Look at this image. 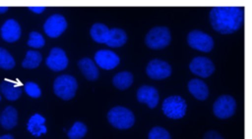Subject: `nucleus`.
Instances as JSON below:
<instances>
[{
  "mask_svg": "<svg viewBox=\"0 0 252 139\" xmlns=\"http://www.w3.org/2000/svg\"><path fill=\"white\" fill-rule=\"evenodd\" d=\"M45 44V40L42 35L37 31H31L29 34L28 46L32 48H42Z\"/></svg>",
  "mask_w": 252,
  "mask_h": 139,
  "instance_id": "a878e982",
  "label": "nucleus"
},
{
  "mask_svg": "<svg viewBox=\"0 0 252 139\" xmlns=\"http://www.w3.org/2000/svg\"><path fill=\"white\" fill-rule=\"evenodd\" d=\"M107 120L115 128L128 129L134 125L135 116L129 109L117 106L108 111Z\"/></svg>",
  "mask_w": 252,
  "mask_h": 139,
  "instance_id": "f03ea898",
  "label": "nucleus"
},
{
  "mask_svg": "<svg viewBox=\"0 0 252 139\" xmlns=\"http://www.w3.org/2000/svg\"><path fill=\"white\" fill-rule=\"evenodd\" d=\"M189 70L192 73L201 76L209 77L215 71L214 63L207 57H196L189 64Z\"/></svg>",
  "mask_w": 252,
  "mask_h": 139,
  "instance_id": "9d476101",
  "label": "nucleus"
},
{
  "mask_svg": "<svg viewBox=\"0 0 252 139\" xmlns=\"http://www.w3.org/2000/svg\"><path fill=\"white\" fill-rule=\"evenodd\" d=\"M188 45L201 52H210L214 48V39L209 34L199 29L191 30L187 35Z\"/></svg>",
  "mask_w": 252,
  "mask_h": 139,
  "instance_id": "0eeeda50",
  "label": "nucleus"
},
{
  "mask_svg": "<svg viewBox=\"0 0 252 139\" xmlns=\"http://www.w3.org/2000/svg\"><path fill=\"white\" fill-rule=\"evenodd\" d=\"M28 9L33 13L40 14L45 10V7L44 6H30V7H28Z\"/></svg>",
  "mask_w": 252,
  "mask_h": 139,
  "instance_id": "c756f323",
  "label": "nucleus"
},
{
  "mask_svg": "<svg viewBox=\"0 0 252 139\" xmlns=\"http://www.w3.org/2000/svg\"><path fill=\"white\" fill-rule=\"evenodd\" d=\"M236 111V101L230 95H221L217 98L213 105V112L218 118L226 119L231 117Z\"/></svg>",
  "mask_w": 252,
  "mask_h": 139,
  "instance_id": "423d86ee",
  "label": "nucleus"
},
{
  "mask_svg": "<svg viewBox=\"0 0 252 139\" xmlns=\"http://www.w3.org/2000/svg\"><path fill=\"white\" fill-rule=\"evenodd\" d=\"M171 41L170 31L166 26H155L151 28L145 37L146 45L154 50L164 49Z\"/></svg>",
  "mask_w": 252,
  "mask_h": 139,
  "instance_id": "20e7f679",
  "label": "nucleus"
},
{
  "mask_svg": "<svg viewBox=\"0 0 252 139\" xmlns=\"http://www.w3.org/2000/svg\"><path fill=\"white\" fill-rule=\"evenodd\" d=\"M137 100L139 103L147 104L150 109H154L158 104V91L154 86L142 85L137 90Z\"/></svg>",
  "mask_w": 252,
  "mask_h": 139,
  "instance_id": "ddd939ff",
  "label": "nucleus"
},
{
  "mask_svg": "<svg viewBox=\"0 0 252 139\" xmlns=\"http://www.w3.org/2000/svg\"><path fill=\"white\" fill-rule=\"evenodd\" d=\"M24 88H25L26 93L32 98H38L41 95V90H40L39 86L32 81L26 82L24 85Z\"/></svg>",
  "mask_w": 252,
  "mask_h": 139,
  "instance_id": "cd10ccee",
  "label": "nucleus"
},
{
  "mask_svg": "<svg viewBox=\"0 0 252 139\" xmlns=\"http://www.w3.org/2000/svg\"><path fill=\"white\" fill-rule=\"evenodd\" d=\"M88 132V127L82 121H76L67 132L69 139H81Z\"/></svg>",
  "mask_w": 252,
  "mask_h": 139,
  "instance_id": "b1692460",
  "label": "nucleus"
},
{
  "mask_svg": "<svg viewBox=\"0 0 252 139\" xmlns=\"http://www.w3.org/2000/svg\"><path fill=\"white\" fill-rule=\"evenodd\" d=\"M42 60V56L39 52L34 50H29L26 54L25 59L22 62V67L25 69H35L37 68Z\"/></svg>",
  "mask_w": 252,
  "mask_h": 139,
  "instance_id": "5701e85b",
  "label": "nucleus"
},
{
  "mask_svg": "<svg viewBox=\"0 0 252 139\" xmlns=\"http://www.w3.org/2000/svg\"><path fill=\"white\" fill-rule=\"evenodd\" d=\"M0 123H1L2 127L5 129L9 130V129L14 128L18 123L17 110L12 106L6 107L0 116Z\"/></svg>",
  "mask_w": 252,
  "mask_h": 139,
  "instance_id": "aec40b11",
  "label": "nucleus"
},
{
  "mask_svg": "<svg viewBox=\"0 0 252 139\" xmlns=\"http://www.w3.org/2000/svg\"><path fill=\"white\" fill-rule=\"evenodd\" d=\"M189 92L200 101H204L209 97V88L207 84L198 78H193L188 82Z\"/></svg>",
  "mask_w": 252,
  "mask_h": 139,
  "instance_id": "a211bd4d",
  "label": "nucleus"
},
{
  "mask_svg": "<svg viewBox=\"0 0 252 139\" xmlns=\"http://www.w3.org/2000/svg\"><path fill=\"white\" fill-rule=\"evenodd\" d=\"M170 65L162 60L154 59L150 61L146 68L147 75L155 80H160L168 77L171 74Z\"/></svg>",
  "mask_w": 252,
  "mask_h": 139,
  "instance_id": "6e6552de",
  "label": "nucleus"
},
{
  "mask_svg": "<svg viewBox=\"0 0 252 139\" xmlns=\"http://www.w3.org/2000/svg\"><path fill=\"white\" fill-rule=\"evenodd\" d=\"M213 28L221 34L236 32L244 23V9L240 6H216L210 11Z\"/></svg>",
  "mask_w": 252,
  "mask_h": 139,
  "instance_id": "f257e3e1",
  "label": "nucleus"
},
{
  "mask_svg": "<svg viewBox=\"0 0 252 139\" xmlns=\"http://www.w3.org/2000/svg\"><path fill=\"white\" fill-rule=\"evenodd\" d=\"M0 139H15L11 134H5L0 136Z\"/></svg>",
  "mask_w": 252,
  "mask_h": 139,
  "instance_id": "2f4dec72",
  "label": "nucleus"
},
{
  "mask_svg": "<svg viewBox=\"0 0 252 139\" xmlns=\"http://www.w3.org/2000/svg\"><path fill=\"white\" fill-rule=\"evenodd\" d=\"M67 27V22L62 15L54 14L51 15L44 23L43 29L44 32L51 38H56L60 36Z\"/></svg>",
  "mask_w": 252,
  "mask_h": 139,
  "instance_id": "1a4fd4ad",
  "label": "nucleus"
},
{
  "mask_svg": "<svg viewBox=\"0 0 252 139\" xmlns=\"http://www.w3.org/2000/svg\"><path fill=\"white\" fill-rule=\"evenodd\" d=\"M44 123L45 118L39 114H34L30 117L27 123V129L29 132H31L32 135L38 137L41 134L46 133L47 131V128L44 125Z\"/></svg>",
  "mask_w": 252,
  "mask_h": 139,
  "instance_id": "f3484780",
  "label": "nucleus"
},
{
  "mask_svg": "<svg viewBox=\"0 0 252 139\" xmlns=\"http://www.w3.org/2000/svg\"><path fill=\"white\" fill-rule=\"evenodd\" d=\"M94 62L95 64L106 70H112L116 68L120 63V58L117 54L110 50H98L94 54Z\"/></svg>",
  "mask_w": 252,
  "mask_h": 139,
  "instance_id": "f8f14e48",
  "label": "nucleus"
},
{
  "mask_svg": "<svg viewBox=\"0 0 252 139\" xmlns=\"http://www.w3.org/2000/svg\"><path fill=\"white\" fill-rule=\"evenodd\" d=\"M133 83V74L129 71L116 73L112 78V84L119 90L128 89Z\"/></svg>",
  "mask_w": 252,
  "mask_h": 139,
  "instance_id": "4be33fe9",
  "label": "nucleus"
},
{
  "mask_svg": "<svg viewBox=\"0 0 252 139\" xmlns=\"http://www.w3.org/2000/svg\"><path fill=\"white\" fill-rule=\"evenodd\" d=\"M9 9L8 6H0V14H4L5 12H7Z\"/></svg>",
  "mask_w": 252,
  "mask_h": 139,
  "instance_id": "7c9ffc66",
  "label": "nucleus"
},
{
  "mask_svg": "<svg viewBox=\"0 0 252 139\" xmlns=\"http://www.w3.org/2000/svg\"><path fill=\"white\" fill-rule=\"evenodd\" d=\"M1 36L6 42H15L21 37V26L19 23L13 19L7 20L1 26Z\"/></svg>",
  "mask_w": 252,
  "mask_h": 139,
  "instance_id": "4468645a",
  "label": "nucleus"
},
{
  "mask_svg": "<svg viewBox=\"0 0 252 139\" xmlns=\"http://www.w3.org/2000/svg\"><path fill=\"white\" fill-rule=\"evenodd\" d=\"M108 32L109 28L105 24L100 23H94L90 29L91 37L97 43H105L108 36Z\"/></svg>",
  "mask_w": 252,
  "mask_h": 139,
  "instance_id": "412c9836",
  "label": "nucleus"
},
{
  "mask_svg": "<svg viewBox=\"0 0 252 139\" xmlns=\"http://www.w3.org/2000/svg\"><path fill=\"white\" fill-rule=\"evenodd\" d=\"M161 109L165 116L172 119H179L185 116L187 104L181 96L174 95L164 99Z\"/></svg>",
  "mask_w": 252,
  "mask_h": 139,
  "instance_id": "39448f33",
  "label": "nucleus"
},
{
  "mask_svg": "<svg viewBox=\"0 0 252 139\" xmlns=\"http://www.w3.org/2000/svg\"><path fill=\"white\" fill-rule=\"evenodd\" d=\"M15 65L13 56L6 49L0 47V68L3 70H12Z\"/></svg>",
  "mask_w": 252,
  "mask_h": 139,
  "instance_id": "393cba45",
  "label": "nucleus"
},
{
  "mask_svg": "<svg viewBox=\"0 0 252 139\" xmlns=\"http://www.w3.org/2000/svg\"><path fill=\"white\" fill-rule=\"evenodd\" d=\"M203 139H224V138L218 131L210 130L204 134Z\"/></svg>",
  "mask_w": 252,
  "mask_h": 139,
  "instance_id": "c85d7f7f",
  "label": "nucleus"
},
{
  "mask_svg": "<svg viewBox=\"0 0 252 139\" xmlns=\"http://www.w3.org/2000/svg\"><path fill=\"white\" fill-rule=\"evenodd\" d=\"M127 42V34L125 30L118 28V27H113L109 29L107 39L105 41V44L109 47H121Z\"/></svg>",
  "mask_w": 252,
  "mask_h": 139,
  "instance_id": "6ab92c4d",
  "label": "nucleus"
},
{
  "mask_svg": "<svg viewBox=\"0 0 252 139\" xmlns=\"http://www.w3.org/2000/svg\"><path fill=\"white\" fill-rule=\"evenodd\" d=\"M149 139H171V136L169 132L160 126H155L153 127L149 134H148Z\"/></svg>",
  "mask_w": 252,
  "mask_h": 139,
  "instance_id": "bb28decb",
  "label": "nucleus"
},
{
  "mask_svg": "<svg viewBox=\"0 0 252 139\" xmlns=\"http://www.w3.org/2000/svg\"><path fill=\"white\" fill-rule=\"evenodd\" d=\"M78 67L83 75L90 81H94L98 78L99 72L94 62L90 58H83L78 62Z\"/></svg>",
  "mask_w": 252,
  "mask_h": 139,
  "instance_id": "dca6fc26",
  "label": "nucleus"
},
{
  "mask_svg": "<svg viewBox=\"0 0 252 139\" xmlns=\"http://www.w3.org/2000/svg\"><path fill=\"white\" fill-rule=\"evenodd\" d=\"M0 101H1V95H0Z\"/></svg>",
  "mask_w": 252,
  "mask_h": 139,
  "instance_id": "473e14b6",
  "label": "nucleus"
},
{
  "mask_svg": "<svg viewBox=\"0 0 252 139\" xmlns=\"http://www.w3.org/2000/svg\"><path fill=\"white\" fill-rule=\"evenodd\" d=\"M46 66L53 71H60L67 68L68 58L63 49L54 47L50 50L48 57L45 61Z\"/></svg>",
  "mask_w": 252,
  "mask_h": 139,
  "instance_id": "9b49d317",
  "label": "nucleus"
},
{
  "mask_svg": "<svg viewBox=\"0 0 252 139\" xmlns=\"http://www.w3.org/2000/svg\"><path fill=\"white\" fill-rule=\"evenodd\" d=\"M0 91L9 101H16L22 95V87L15 81L4 79L0 84Z\"/></svg>",
  "mask_w": 252,
  "mask_h": 139,
  "instance_id": "2eb2a0df",
  "label": "nucleus"
},
{
  "mask_svg": "<svg viewBox=\"0 0 252 139\" xmlns=\"http://www.w3.org/2000/svg\"><path fill=\"white\" fill-rule=\"evenodd\" d=\"M78 88L76 78L69 74H62L55 78L53 83V91L55 95L65 101L75 97Z\"/></svg>",
  "mask_w": 252,
  "mask_h": 139,
  "instance_id": "7ed1b4c3",
  "label": "nucleus"
}]
</instances>
